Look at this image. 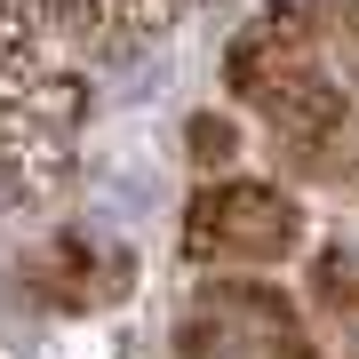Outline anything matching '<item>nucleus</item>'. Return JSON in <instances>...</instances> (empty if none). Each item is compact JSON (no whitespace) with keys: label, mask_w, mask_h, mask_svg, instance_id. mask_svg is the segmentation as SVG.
<instances>
[{"label":"nucleus","mask_w":359,"mask_h":359,"mask_svg":"<svg viewBox=\"0 0 359 359\" xmlns=\"http://www.w3.org/2000/svg\"><path fill=\"white\" fill-rule=\"evenodd\" d=\"M80 120H88L80 56L25 0H0V216H25L65 192Z\"/></svg>","instance_id":"f257e3e1"},{"label":"nucleus","mask_w":359,"mask_h":359,"mask_svg":"<svg viewBox=\"0 0 359 359\" xmlns=\"http://www.w3.org/2000/svg\"><path fill=\"white\" fill-rule=\"evenodd\" d=\"M311 295H320V311H327L335 327L359 335V256L327 248V256H320V287H311Z\"/></svg>","instance_id":"423d86ee"},{"label":"nucleus","mask_w":359,"mask_h":359,"mask_svg":"<svg viewBox=\"0 0 359 359\" xmlns=\"http://www.w3.org/2000/svg\"><path fill=\"white\" fill-rule=\"evenodd\" d=\"M176 351L184 359H320V344L295 320V304L280 287H256V280L192 287V304L176 320Z\"/></svg>","instance_id":"f03ea898"},{"label":"nucleus","mask_w":359,"mask_h":359,"mask_svg":"<svg viewBox=\"0 0 359 359\" xmlns=\"http://www.w3.org/2000/svg\"><path fill=\"white\" fill-rule=\"evenodd\" d=\"M304 248V208L280 184H200L184 208V256L192 264H287Z\"/></svg>","instance_id":"7ed1b4c3"},{"label":"nucleus","mask_w":359,"mask_h":359,"mask_svg":"<svg viewBox=\"0 0 359 359\" xmlns=\"http://www.w3.org/2000/svg\"><path fill=\"white\" fill-rule=\"evenodd\" d=\"M351 192H359V160H351Z\"/></svg>","instance_id":"1a4fd4ad"},{"label":"nucleus","mask_w":359,"mask_h":359,"mask_svg":"<svg viewBox=\"0 0 359 359\" xmlns=\"http://www.w3.org/2000/svg\"><path fill=\"white\" fill-rule=\"evenodd\" d=\"M231 144H240V128H231V120H208V112L192 120V160H200V168H224Z\"/></svg>","instance_id":"6e6552de"},{"label":"nucleus","mask_w":359,"mask_h":359,"mask_svg":"<svg viewBox=\"0 0 359 359\" xmlns=\"http://www.w3.org/2000/svg\"><path fill=\"white\" fill-rule=\"evenodd\" d=\"M256 112H264V128L280 136L304 168H327L335 136H344V120H351V96H344V80H335L327 65H304V72H287L280 88H264Z\"/></svg>","instance_id":"39448f33"},{"label":"nucleus","mask_w":359,"mask_h":359,"mask_svg":"<svg viewBox=\"0 0 359 359\" xmlns=\"http://www.w3.org/2000/svg\"><path fill=\"white\" fill-rule=\"evenodd\" d=\"M320 25H327V8H320V0H280L271 16H256V25L231 40V56H224L231 96H240V104H256L264 88H280L287 72L327 65V56H320Z\"/></svg>","instance_id":"20e7f679"},{"label":"nucleus","mask_w":359,"mask_h":359,"mask_svg":"<svg viewBox=\"0 0 359 359\" xmlns=\"http://www.w3.org/2000/svg\"><path fill=\"white\" fill-rule=\"evenodd\" d=\"M320 56H327L335 80H351V88H359V0H335V8H327V25H320Z\"/></svg>","instance_id":"0eeeda50"}]
</instances>
